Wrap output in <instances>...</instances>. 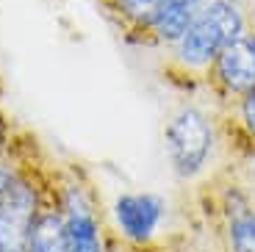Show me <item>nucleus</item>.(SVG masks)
<instances>
[{
	"instance_id": "1",
	"label": "nucleus",
	"mask_w": 255,
	"mask_h": 252,
	"mask_svg": "<svg viewBox=\"0 0 255 252\" xmlns=\"http://www.w3.org/2000/svg\"><path fill=\"white\" fill-rule=\"evenodd\" d=\"M250 22L239 0H205L186 33L166 47V75L183 86H197L208 81L217 56L230 42L247 36Z\"/></svg>"
},
{
	"instance_id": "2",
	"label": "nucleus",
	"mask_w": 255,
	"mask_h": 252,
	"mask_svg": "<svg viewBox=\"0 0 255 252\" xmlns=\"http://www.w3.org/2000/svg\"><path fill=\"white\" fill-rule=\"evenodd\" d=\"M217 144L211 117L197 106H180L169 114L164 125V147L172 172L180 180H194L208 166V158Z\"/></svg>"
},
{
	"instance_id": "3",
	"label": "nucleus",
	"mask_w": 255,
	"mask_h": 252,
	"mask_svg": "<svg viewBox=\"0 0 255 252\" xmlns=\"http://www.w3.org/2000/svg\"><path fill=\"white\" fill-rule=\"evenodd\" d=\"M42 211L36 186L31 177L14 175L11 186L0 200V252H25L33 222Z\"/></svg>"
},
{
	"instance_id": "4",
	"label": "nucleus",
	"mask_w": 255,
	"mask_h": 252,
	"mask_svg": "<svg viewBox=\"0 0 255 252\" xmlns=\"http://www.w3.org/2000/svg\"><path fill=\"white\" fill-rule=\"evenodd\" d=\"M205 86L225 103L242 100L255 89V47L250 42V33L236 42H230L217 56L214 67L208 72Z\"/></svg>"
},
{
	"instance_id": "5",
	"label": "nucleus",
	"mask_w": 255,
	"mask_h": 252,
	"mask_svg": "<svg viewBox=\"0 0 255 252\" xmlns=\"http://www.w3.org/2000/svg\"><path fill=\"white\" fill-rule=\"evenodd\" d=\"M164 216H166L164 200L158 194H150V191L120 194L114 202V219H117L122 239L136 247L153 244Z\"/></svg>"
},
{
	"instance_id": "6",
	"label": "nucleus",
	"mask_w": 255,
	"mask_h": 252,
	"mask_svg": "<svg viewBox=\"0 0 255 252\" xmlns=\"http://www.w3.org/2000/svg\"><path fill=\"white\" fill-rule=\"evenodd\" d=\"M58 205L67 225V252H106L97 211L81 186H67Z\"/></svg>"
},
{
	"instance_id": "7",
	"label": "nucleus",
	"mask_w": 255,
	"mask_h": 252,
	"mask_svg": "<svg viewBox=\"0 0 255 252\" xmlns=\"http://www.w3.org/2000/svg\"><path fill=\"white\" fill-rule=\"evenodd\" d=\"M203 3L205 0H164L158 6V11L153 14V19L144 25L139 39L144 44L172 47L186 33V28L194 22V17L203 8Z\"/></svg>"
},
{
	"instance_id": "8",
	"label": "nucleus",
	"mask_w": 255,
	"mask_h": 252,
	"mask_svg": "<svg viewBox=\"0 0 255 252\" xmlns=\"http://www.w3.org/2000/svg\"><path fill=\"white\" fill-rule=\"evenodd\" d=\"M25 252H67V225L61 205L39 211Z\"/></svg>"
},
{
	"instance_id": "9",
	"label": "nucleus",
	"mask_w": 255,
	"mask_h": 252,
	"mask_svg": "<svg viewBox=\"0 0 255 252\" xmlns=\"http://www.w3.org/2000/svg\"><path fill=\"white\" fill-rule=\"evenodd\" d=\"M225 247H228V252H255V211L247 202L233 205L228 211Z\"/></svg>"
},
{
	"instance_id": "10",
	"label": "nucleus",
	"mask_w": 255,
	"mask_h": 252,
	"mask_svg": "<svg viewBox=\"0 0 255 252\" xmlns=\"http://www.w3.org/2000/svg\"><path fill=\"white\" fill-rule=\"evenodd\" d=\"M111 8L117 11L120 22H125L128 31L141 33L144 25L153 19V14L158 11V6L164 0H109Z\"/></svg>"
},
{
	"instance_id": "11",
	"label": "nucleus",
	"mask_w": 255,
	"mask_h": 252,
	"mask_svg": "<svg viewBox=\"0 0 255 252\" xmlns=\"http://www.w3.org/2000/svg\"><path fill=\"white\" fill-rule=\"evenodd\" d=\"M230 111H233V120H239V125H242L247 141L253 144L250 147V152H253L255 150V89L250 92V95H244L242 100L233 103Z\"/></svg>"
},
{
	"instance_id": "12",
	"label": "nucleus",
	"mask_w": 255,
	"mask_h": 252,
	"mask_svg": "<svg viewBox=\"0 0 255 252\" xmlns=\"http://www.w3.org/2000/svg\"><path fill=\"white\" fill-rule=\"evenodd\" d=\"M14 175H17V169H14V166L8 164V161H3V158H0V200H3V194H6V189L11 186Z\"/></svg>"
},
{
	"instance_id": "13",
	"label": "nucleus",
	"mask_w": 255,
	"mask_h": 252,
	"mask_svg": "<svg viewBox=\"0 0 255 252\" xmlns=\"http://www.w3.org/2000/svg\"><path fill=\"white\" fill-rule=\"evenodd\" d=\"M244 169H247V183H250V189L255 191V150L247 152V161H244Z\"/></svg>"
},
{
	"instance_id": "14",
	"label": "nucleus",
	"mask_w": 255,
	"mask_h": 252,
	"mask_svg": "<svg viewBox=\"0 0 255 252\" xmlns=\"http://www.w3.org/2000/svg\"><path fill=\"white\" fill-rule=\"evenodd\" d=\"M250 42H253V47H255V31H250Z\"/></svg>"
}]
</instances>
